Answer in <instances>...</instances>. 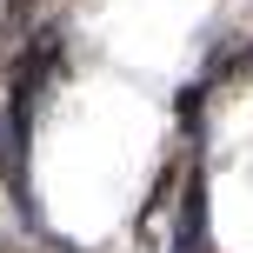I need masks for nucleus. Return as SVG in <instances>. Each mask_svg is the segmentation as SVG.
Returning a JSON list of instances; mask_svg holds the SVG:
<instances>
[{"instance_id": "obj_1", "label": "nucleus", "mask_w": 253, "mask_h": 253, "mask_svg": "<svg viewBox=\"0 0 253 253\" xmlns=\"http://www.w3.org/2000/svg\"><path fill=\"white\" fill-rule=\"evenodd\" d=\"M27 140H34V114L20 100L0 107V187H7L13 213L27 227H40V200H34V180H27Z\"/></svg>"}, {"instance_id": "obj_2", "label": "nucleus", "mask_w": 253, "mask_h": 253, "mask_svg": "<svg viewBox=\"0 0 253 253\" xmlns=\"http://www.w3.org/2000/svg\"><path fill=\"white\" fill-rule=\"evenodd\" d=\"M173 253H213V227H207V173H200V167H187V180H180Z\"/></svg>"}, {"instance_id": "obj_3", "label": "nucleus", "mask_w": 253, "mask_h": 253, "mask_svg": "<svg viewBox=\"0 0 253 253\" xmlns=\"http://www.w3.org/2000/svg\"><path fill=\"white\" fill-rule=\"evenodd\" d=\"M40 7H47V0H7V27L20 40H34L40 27H53V20H40Z\"/></svg>"}]
</instances>
